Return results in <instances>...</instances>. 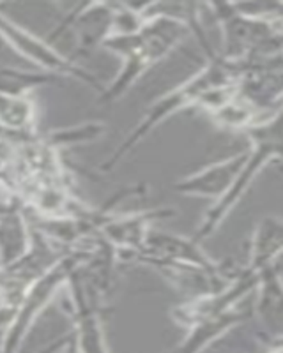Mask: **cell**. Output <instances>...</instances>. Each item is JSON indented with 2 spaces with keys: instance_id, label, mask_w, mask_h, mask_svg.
<instances>
[{
  "instance_id": "6da1fadb",
  "label": "cell",
  "mask_w": 283,
  "mask_h": 353,
  "mask_svg": "<svg viewBox=\"0 0 283 353\" xmlns=\"http://www.w3.org/2000/svg\"><path fill=\"white\" fill-rule=\"evenodd\" d=\"M190 34V28L166 17L147 18L146 25L135 34L112 36L103 48L117 53L122 59V69L117 77L103 88L99 103L108 105L124 96L149 69L162 62L172 50Z\"/></svg>"
},
{
  "instance_id": "7a4b0ae2",
  "label": "cell",
  "mask_w": 283,
  "mask_h": 353,
  "mask_svg": "<svg viewBox=\"0 0 283 353\" xmlns=\"http://www.w3.org/2000/svg\"><path fill=\"white\" fill-rule=\"evenodd\" d=\"M239 74H241V65L239 64L225 61L218 53L207 57V64L195 77H191L190 80H186L179 87L172 88L170 92L159 97L158 101H154L146 112V115L142 117V121L138 122L137 128L124 138V141L115 149L112 157L99 166V170L110 172L126 154L135 149L147 134H150L154 129L158 128L162 122H165L166 119H170L174 113L190 108V106H198L200 101L216 88L237 85Z\"/></svg>"
},
{
  "instance_id": "3957f363",
  "label": "cell",
  "mask_w": 283,
  "mask_h": 353,
  "mask_svg": "<svg viewBox=\"0 0 283 353\" xmlns=\"http://www.w3.org/2000/svg\"><path fill=\"white\" fill-rule=\"evenodd\" d=\"M244 132L251 143V149L248 150L246 165L228 194L209 207L193 235L197 242H202L204 239L211 237L219 228V225L246 193L251 182L255 181V176L262 172L264 166L269 165L271 161L283 163V103L269 117H264L255 124L248 125Z\"/></svg>"
},
{
  "instance_id": "277c9868",
  "label": "cell",
  "mask_w": 283,
  "mask_h": 353,
  "mask_svg": "<svg viewBox=\"0 0 283 353\" xmlns=\"http://www.w3.org/2000/svg\"><path fill=\"white\" fill-rule=\"evenodd\" d=\"M89 254L90 249L89 251H69L53 269H50L45 276H41L27 290L21 302L17 305V314L12 318L11 325L6 330L4 353L20 352L28 330L32 329L34 321L41 316V313L52 302L57 292L64 285H68L71 274L89 258Z\"/></svg>"
},
{
  "instance_id": "5b68a950",
  "label": "cell",
  "mask_w": 283,
  "mask_h": 353,
  "mask_svg": "<svg viewBox=\"0 0 283 353\" xmlns=\"http://www.w3.org/2000/svg\"><path fill=\"white\" fill-rule=\"evenodd\" d=\"M0 36L12 52L20 55V59H23V61L30 62L36 69L52 72V74L62 78H77V80L90 85L99 92L103 90L101 83L97 81L94 74L75 64L73 59L61 55L48 41L34 36L32 32H28L23 27L9 20L4 12H0Z\"/></svg>"
},
{
  "instance_id": "8992f818",
  "label": "cell",
  "mask_w": 283,
  "mask_h": 353,
  "mask_svg": "<svg viewBox=\"0 0 283 353\" xmlns=\"http://www.w3.org/2000/svg\"><path fill=\"white\" fill-rule=\"evenodd\" d=\"M130 261L144 265L163 261V263L195 267V269L206 270V272L215 274V276H234V274H228L225 265L213 260L200 248V242L195 241L193 237H181V235H174V233L158 232V230H150L146 248Z\"/></svg>"
},
{
  "instance_id": "52a82bcc",
  "label": "cell",
  "mask_w": 283,
  "mask_h": 353,
  "mask_svg": "<svg viewBox=\"0 0 283 353\" xmlns=\"http://www.w3.org/2000/svg\"><path fill=\"white\" fill-rule=\"evenodd\" d=\"M73 302L75 337H77L80 353H110L106 346V337L103 332V323L97 311L99 293L87 285L80 272V267L71 274L68 281Z\"/></svg>"
},
{
  "instance_id": "ba28073f",
  "label": "cell",
  "mask_w": 283,
  "mask_h": 353,
  "mask_svg": "<svg viewBox=\"0 0 283 353\" xmlns=\"http://www.w3.org/2000/svg\"><path fill=\"white\" fill-rule=\"evenodd\" d=\"M248 159V150L235 156L213 163L206 168L198 170L191 175L182 176L174 184V191L186 196L209 198L216 203L228 194L232 185L239 179Z\"/></svg>"
},
{
  "instance_id": "9c48e42d",
  "label": "cell",
  "mask_w": 283,
  "mask_h": 353,
  "mask_svg": "<svg viewBox=\"0 0 283 353\" xmlns=\"http://www.w3.org/2000/svg\"><path fill=\"white\" fill-rule=\"evenodd\" d=\"M174 216V209H154L138 214H122V216L115 214L103 226L99 235H103V239L117 251V254H128L126 258L131 260L146 248L147 237L153 230L150 226L156 221Z\"/></svg>"
},
{
  "instance_id": "30bf717a",
  "label": "cell",
  "mask_w": 283,
  "mask_h": 353,
  "mask_svg": "<svg viewBox=\"0 0 283 353\" xmlns=\"http://www.w3.org/2000/svg\"><path fill=\"white\" fill-rule=\"evenodd\" d=\"M113 20H115V4L80 6L57 28L53 37L66 30V27H71L78 41L77 55H87L96 46H103V43L112 37Z\"/></svg>"
},
{
  "instance_id": "8fae6325",
  "label": "cell",
  "mask_w": 283,
  "mask_h": 353,
  "mask_svg": "<svg viewBox=\"0 0 283 353\" xmlns=\"http://www.w3.org/2000/svg\"><path fill=\"white\" fill-rule=\"evenodd\" d=\"M253 311L259 316L269 339L283 336V274L278 263L259 272V285L255 288Z\"/></svg>"
},
{
  "instance_id": "7c38bea8",
  "label": "cell",
  "mask_w": 283,
  "mask_h": 353,
  "mask_svg": "<svg viewBox=\"0 0 283 353\" xmlns=\"http://www.w3.org/2000/svg\"><path fill=\"white\" fill-rule=\"evenodd\" d=\"M248 254L246 267L255 272L276 263L280 254H283V217L266 216L257 223Z\"/></svg>"
},
{
  "instance_id": "4fadbf2b",
  "label": "cell",
  "mask_w": 283,
  "mask_h": 353,
  "mask_svg": "<svg viewBox=\"0 0 283 353\" xmlns=\"http://www.w3.org/2000/svg\"><path fill=\"white\" fill-rule=\"evenodd\" d=\"M32 244V233L18 210L11 205L0 214V265H11L23 258Z\"/></svg>"
},
{
  "instance_id": "5bb4252c",
  "label": "cell",
  "mask_w": 283,
  "mask_h": 353,
  "mask_svg": "<svg viewBox=\"0 0 283 353\" xmlns=\"http://www.w3.org/2000/svg\"><path fill=\"white\" fill-rule=\"evenodd\" d=\"M36 122V106L28 96H2L0 94V128L30 140Z\"/></svg>"
},
{
  "instance_id": "9a60e30c",
  "label": "cell",
  "mask_w": 283,
  "mask_h": 353,
  "mask_svg": "<svg viewBox=\"0 0 283 353\" xmlns=\"http://www.w3.org/2000/svg\"><path fill=\"white\" fill-rule=\"evenodd\" d=\"M64 78L41 71V69H18L9 64H0V94L2 96H28L30 90L41 85L59 83Z\"/></svg>"
},
{
  "instance_id": "2e32d148",
  "label": "cell",
  "mask_w": 283,
  "mask_h": 353,
  "mask_svg": "<svg viewBox=\"0 0 283 353\" xmlns=\"http://www.w3.org/2000/svg\"><path fill=\"white\" fill-rule=\"evenodd\" d=\"M14 314H17V305L0 304V330H8V327L11 325Z\"/></svg>"
},
{
  "instance_id": "e0dca14e",
  "label": "cell",
  "mask_w": 283,
  "mask_h": 353,
  "mask_svg": "<svg viewBox=\"0 0 283 353\" xmlns=\"http://www.w3.org/2000/svg\"><path fill=\"white\" fill-rule=\"evenodd\" d=\"M61 353H80L78 352V345H77V337H75V332L69 334L68 343H66Z\"/></svg>"
},
{
  "instance_id": "ac0fdd59",
  "label": "cell",
  "mask_w": 283,
  "mask_h": 353,
  "mask_svg": "<svg viewBox=\"0 0 283 353\" xmlns=\"http://www.w3.org/2000/svg\"><path fill=\"white\" fill-rule=\"evenodd\" d=\"M4 337H6V330H0V353H4Z\"/></svg>"
}]
</instances>
